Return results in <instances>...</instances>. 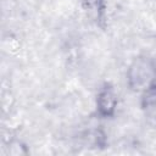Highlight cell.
Segmentation results:
<instances>
[{
  "instance_id": "1",
  "label": "cell",
  "mask_w": 156,
  "mask_h": 156,
  "mask_svg": "<svg viewBox=\"0 0 156 156\" xmlns=\"http://www.w3.org/2000/svg\"><path fill=\"white\" fill-rule=\"evenodd\" d=\"M128 88L134 93H143L156 84V60L147 55L134 57L126 72Z\"/></svg>"
},
{
  "instance_id": "2",
  "label": "cell",
  "mask_w": 156,
  "mask_h": 156,
  "mask_svg": "<svg viewBox=\"0 0 156 156\" xmlns=\"http://www.w3.org/2000/svg\"><path fill=\"white\" fill-rule=\"evenodd\" d=\"M118 106V95L110 82H105L98 90L95 98V112L100 118H112Z\"/></svg>"
},
{
  "instance_id": "3",
  "label": "cell",
  "mask_w": 156,
  "mask_h": 156,
  "mask_svg": "<svg viewBox=\"0 0 156 156\" xmlns=\"http://www.w3.org/2000/svg\"><path fill=\"white\" fill-rule=\"evenodd\" d=\"M80 5L90 21H93L96 26H105L107 15L106 0H80Z\"/></svg>"
},
{
  "instance_id": "4",
  "label": "cell",
  "mask_w": 156,
  "mask_h": 156,
  "mask_svg": "<svg viewBox=\"0 0 156 156\" xmlns=\"http://www.w3.org/2000/svg\"><path fill=\"white\" fill-rule=\"evenodd\" d=\"M140 108L147 122L156 126V84L141 93Z\"/></svg>"
}]
</instances>
